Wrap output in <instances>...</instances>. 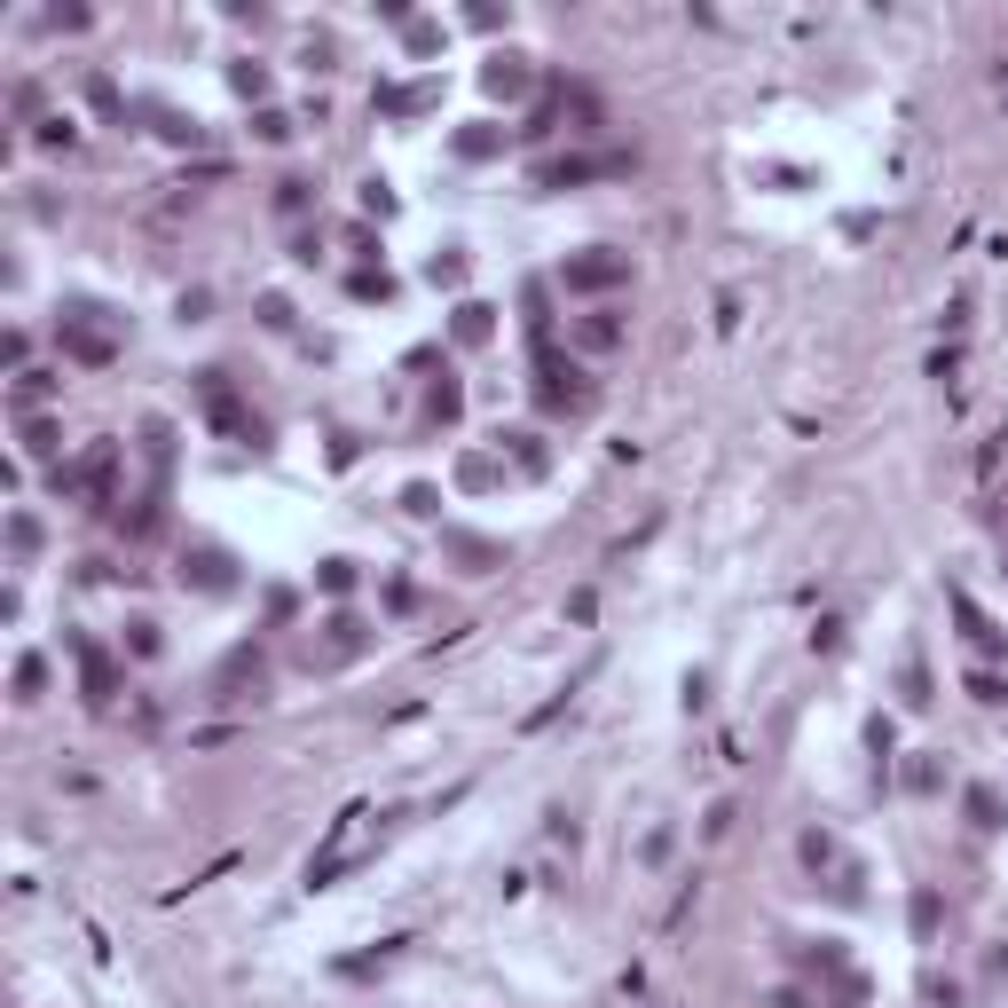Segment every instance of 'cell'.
Returning a JSON list of instances; mask_svg holds the SVG:
<instances>
[{"instance_id": "1", "label": "cell", "mask_w": 1008, "mask_h": 1008, "mask_svg": "<svg viewBox=\"0 0 1008 1008\" xmlns=\"http://www.w3.org/2000/svg\"><path fill=\"white\" fill-rule=\"evenodd\" d=\"M111 474H119V442H87L72 465H56V496H72V504H95V513H111Z\"/></svg>"}, {"instance_id": "2", "label": "cell", "mask_w": 1008, "mask_h": 1008, "mask_svg": "<svg viewBox=\"0 0 1008 1008\" xmlns=\"http://www.w3.org/2000/svg\"><path fill=\"white\" fill-rule=\"evenodd\" d=\"M197 402H206V418L229 433V442H245V450H268V426L245 410V394L229 386V371H197Z\"/></svg>"}, {"instance_id": "3", "label": "cell", "mask_w": 1008, "mask_h": 1008, "mask_svg": "<svg viewBox=\"0 0 1008 1008\" xmlns=\"http://www.w3.org/2000/svg\"><path fill=\"white\" fill-rule=\"evenodd\" d=\"M536 402H544L552 418H576V410H591V379L560 347H536Z\"/></svg>"}, {"instance_id": "4", "label": "cell", "mask_w": 1008, "mask_h": 1008, "mask_svg": "<svg viewBox=\"0 0 1008 1008\" xmlns=\"http://www.w3.org/2000/svg\"><path fill=\"white\" fill-rule=\"evenodd\" d=\"M630 150H567V158H544L536 165V189H583V182H607V174H630Z\"/></svg>"}, {"instance_id": "5", "label": "cell", "mask_w": 1008, "mask_h": 1008, "mask_svg": "<svg viewBox=\"0 0 1008 1008\" xmlns=\"http://www.w3.org/2000/svg\"><path fill=\"white\" fill-rule=\"evenodd\" d=\"M63 647H72V662H79V693H87V710H111V701H119V654L103 647V638H87V630H72Z\"/></svg>"}, {"instance_id": "6", "label": "cell", "mask_w": 1008, "mask_h": 1008, "mask_svg": "<svg viewBox=\"0 0 1008 1008\" xmlns=\"http://www.w3.org/2000/svg\"><path fill=\"white\" fill-rule=\"evenodd\" d=\"M560 284H567V292H615V284H630V253L583 245V253H567V260H560Z\"/></svg>"}, {"instance_id": "7", "label": "cell", "mask_w": 1008, "mask_h": 1008, "mask_svg": "<svg viewBox=\"0 0 1008 1008\" xmlns=\"http://www.w3.org/2000/svg\"><path fill=\"white\" fill-rule=\"evenodd\" d=\"M362 820H371V812H340V820H331L323 851L308 859V890H331V883H340V866H355V851H362Z\"/></svg>"}, {"instance_id": "8", "label": "cell", "mask_w": 1008, "mask_h": 1008, "mask_svg": "<svg viewBox=\"0 0 1008 1008\" xmlns=\"http://www.w3.org/2000/svg\"><path fill=\"white\" fill-rule=\"evenodd\" d=\"M56 340H63V355H72L79 371H111V362H119V331L87 323V308H79V316H63V323H56Z\"/></svg>"}, {"instance_id": "9", "label": "cell", "mask_w": 1008, "mask_h": 1008, "mask_svg": "<svg viewBox=\"0 0 1008 1008\" xmlns=\"http://www.w3.org/2000/svg\"><path fill=\"white\" fill-rule=\"evenodd\" d=\"M182 591H206V599L237 591V560H229L221 544H189L182 552Z\"/></svg>"}, {"instance_id": "10", "label": "cell", "mask_w": 1008, "mask_h": 1008, "mask_svg": "<svg viewBox=\"0 0 1008 1008\" xmlns=\"http://www.w3.org/2000/svg\"><path fill=\"white\" fill-rule=\"evenodd\" d=\"M260 678H268V647H260V638H245V647H229V662L213 669V693L221 701H245Z\"/></svg>"}, {"instance_id": "11", "label": "cell", "mask_w": 1008, "mask_h": 1008, "mask_svg": "<svg viewBox=\"0 0 1008 1008\" xmlns=\"http://www.w3.org/2000/svg\"><path fill=\"white\" fill-rule=\"evenodd\" d=\"M442 552L465 567V576H496V567L513 560V552L496 544V536H474V528H442Z\"/></svg>"}, {"instance_id": "12", "label": "cell", "mask_w": 1008, "mask_h": 1008, "mask_svg": "<svg viewBox=\"0 0 1008 1008\" xmlns=\"http://www.w3.org/2000/svg\"><path fill=\"white\" fill-rule=\"evenodd\" d=\"M362 647H371V623H362V615H331L323 638L308 647V662H355Z\"/></svg>"}, {"instance_id": "13", "label": "cell", "mask_w": 1008, "mask_h": 1008, "mask_svg": "<svg viewBox=\"0 0 1008 1008\" xmlns=\"http://www.w3.org/2000/svg\"><path fill=\"white\" fill-rule=\"evenodd\" d=\"M433 103H442V79H394V87L371 95V111H386V119H418Z\"/></svg>"}, {"instance_id": "14", "label": "cell", "mask_w": 1008, "mask_h": 1008, "mask_svg": "<svg viewBox=\"0 0 1008 1008\" xmlns=\"http://www.w3.org/2000/svg\"><path fill=\"white\" fill-rule=\"evenodd\" d=\"M961 820L978 827V835H1000V827H1008V796H1000L993 780H978V788H961Z\"/></svg>"}, {"instance_id": "15", "label": "cell", "mask_w": 1008, "mask_h": 1008, "mask_svg": "<svg viewBox=\"0 0 1008 1008\" xmlns=\"http://www.w3.org/2000/svg\"><path fill=\"white\" fill-rule=\"evenodd\" d=\"M481 87L504 95V103H520V95L536 87V72H528V56H489V63H481Z\"/></svg>"}, {"instance_id": "16", "label": "cell", "mask_w": 1008, "mask_h": 1008, "mask_svg": "<svg viewBox=\"0 0 1008 1008\" xmlns=\"http://www.w3.org/2000/svg\"><path fill=\"white\" fill-rule=\"evenodd\" d=\"M946 607H954V623H961V638H969V647H978V654H1000V647H1008V638H1000V630L985 623V607H978V599H969V591H954Z\"/></svg>"}, {"instance_id": "17", "label": "cell", "mask_w": 1008, "mask_h": 1008, "mask_svg": "<svg viewBox=\"0 0 1008 1008\" xmlns=\"http://www.w3.org/2000/svg\"><path fill=\"white\" fill-rule=\"evenodd\" d=\"M489 331H496V308H481V299H465V308L450 316V340L457 347H489Z\"/></svg>"}, {"instance_id": "18", "label": "cell", "mask_w": 1008, "mask_h": 1008, "mask_svg": "<svg viewBox=\"0 0 1008 1008\" xmlns=\"http://www.w3.org/2000/svg\"><path fill=\"white\" fill-rule=\"evenodd\" d=\"M576 340H583L591 355H607V347H623V316H615V308H591V316H576Z\"/></svg>"}, {"instance_id": "19", "label": "cell", "mask_w": 1008, "mask_h": 1008, "mask_svg": "<svg viewBox=\"0 0 1008 1008\" xmlns=\"http://www.w3.org/2000/svg\"><path fill=\"white\" fill-rule=\"evenodd\" d=\"M898 693H906V710H930V701H937V693H930V662H922V647L898 662Z\"/></svg>"}, {"instance_id": "20", "label": "cell", "mask_w": 1008, "mask_h": 1008, "mask_svg": "<svg viewBox=\"0 0 1008 1008\" xmlns=\"http://www.w3.org/2000/svg\"><path fill=\"white\" fill-rule=\"evenodd\" d=\"M496 150H504V126H489V119L457 126V158H474V165H481V158H496Z\"/></svg>"}, {"instance_id": "21", "label": "cell", "mask_w": 1008, "mask_h": 1008, "mask_svg": "<svg viewBox=\"0 0 1008 1008\" xmlns=\"http://www.w3.org/2000/svg\"><path fill=\"white\" fill-rule=\"evenodd\" d=\"M496 457H513L520 474H544V465H552V457H544V442H536V433H496Z\"/></svg>"}, {"instance_id": "22", "label": "cell", "mask_w": 1008, "mask_h": 1008, "mask_svg": "<svg viewBox=\"0 0 1008 1008\" xmlns=\"http://www.w3.org/2000/svg\"><path fill=\"white\" fill-rule=\"evenodd\" d=\"M803 969H812V978H844V969H851V954H844V937H820V946L803 954Z\"/></svg>"}, {"instance_id": "23", "label": "cell", "mask_w": 1008, "mask_h": 1008, "mask_svg": "<svg viewBox=\"0 0 1008 1008\" xmlns=\"http://www.w3.org/2000/svg\"><path fill=\"white\" fill-rule=\"evenodd\" d=\"M906 788H914V796H937V788H946V764H937V749H922L914 764H906Z\"/></svg>"}, {"instance_id": "24", "label": "cell", "mask_w": 1008, "mask_h": 1008, "mask_svg": "<svg viewBox=\"0 0 1008 1008\" xmlns=\"http://www.w3.org/2000/svg\"><path fill=\"white\" fill-rule=\"evenodd\" d=\"M457 410H465V386H457V379H433V394H426V418H433V426H450Z\"/></svg>"}, {"instance_id": "25", "label": "cell", "mask_w": 1008, "mask_h": 1008, "mask_svg": "<svg viewBox=\"0 0 1008 1008\" xmlns=\"http://www.w3.org/2000/svg\"><path fill=\"white\" fill-rule=\"evenodd\" d=\"M308 206H316V182H308V174H284V182H276V213H292V221H299Z\"/></svg>"}, {"instance_id": "26", "label": "cell", "mask_w": 1008, "mask_h": 1008, "mask_svg": "<svg viewBox=\"0 0 1008 1008\" xmlns=\"http://www.w3.org/2000/svg\"><path fill=\"white\" fill-rule=\"evenodd\" d=\"M496 474H504V457H457V489H496Z\"/></svg>"}, {"instance_id": "27", "label": "cell", "mask_w": 1008, "mask_h": 1008, "mask_svg": "<svg viewBox=\"0 0 1008 1008\" xmlns=\"http://www.w3.org/2000/svg\"><path fill=\"white\" fill-rule=\"evenodd\" d=\"M158 134H165V143H182V150H197V143H206V126H197V119H182V111H158Z\"/></svg>"}, {"instance_id": "28", "label": "cell", "mask_w": 1008, "mask_h": 1008, "mask_svg": "<svg viewBox=\"0 0 1008 1008\" xmlns=\"http://www.w3.org/2000/svg\"><path fill=\"white\" fill-rule=\"evenodd\" d=\"M347 292H355V299H394V276H386V268H355Z\"/></svg>"}, {"instance_id": "29", "label": "cell", "mask_w": 1008, "mask_h": 1008, "mask_svg": "<svg viewBox=\"0 0 1008 1008\" xmlns=\"http://www.w3.org/2000/svg\"><path fill=\"white\" fill-rule=\"evenodd\" d=\"M9 552H16V560L40 552V520H32V513H9Z\"/></svg>"}, {"instance_id": "30", "label": "cell", "mask_w": 1008, "mask_h": 1008, "mask_svg": "<svg viewBox=\"0 0 1008 1008\" xmlns=\"http://www.w3.org/2000/svg\"><path fill=\"white\" fill-rule=\"evenodd\" d=\"M866 1000H875V985L851 978V969H844V978H835V993H827V1008H866Z\"/></svg>"}, {"instance_id": "31", "label": "cell", "mask_w": 1008, "mask_h": 1008, "mask_svg": "<svg viewBox=\"0 0 1008 1008\" xmlns=\"http://www.w3.org/2000/svg\"><path fill=\"white\" fill-rule=\"evenodd\" d=\"M402 513L433 520V513H442V489H433V481H410V489H402Z\"/></svg>"}, {"instance_id": "32", "label": "cell", "mask_w": 1008, "mask_h": 1008, "mask_svg": "<svg viewBox=\"0 0 1008 1008\" xmlns=\"http://www.w3.org/2000/svg\"><path fill=\"white\" fill-rule=\"evenodd\" d=\"M316 583H323L331 599H347V591H355V560H323V567H316Z\"/></svg>"}, {"instance_id": "33", "label": "cell", "mask_w": 1008, "mask_h": 1008, "mask_svg": "<svg viewBox=\"0 0 1008 1008\" xmlns=\"http://www.w3.org/2000/svg\"><path fill=\"white\" fill-rule=\"evenodd\" d=\"M40 686H48V662L24 654V662H16V701H40Z\"/></svg>"}, {"instance_id": "34", "label": "cell", "mask_w": 1008, "mask_h": 1008, "mask_svg": "<svg viewBox=\"0 0 1008 1008\" xmlns=\"http://www.w3.org/2000/svg\"><path fill=\"white\" fill-rule=\"evenodd\" d=\"M229 87H237L245 103H260V95H268V72H260V63H229Z\"/></svg>"}, {"instance_id": "35", "label": "cell", "mask_w": 1008, "mask_h": 1008, "mask_svg": "<svg viewBox=\"0 0 1008 1008\" xmlns=\"http://www.w3.org/2000/svg\"><path fill=\"white\" fill-rule=\"evenodd\" d=\"M48 394H56L48 371H16V410H32V402H48Z\"/></svg>"}, {"instance_id": "36", "label": "cell", "mask_w": 1008, "mask_h": 1008, "mask_svg": "<svg viewBox=\"0 0 1008 1008\" xmlns=\"http://www.w3.org/2000/svg\"><path fill=\"white\" fill-rule=\"evenodd\" d=\"M914 937H922V946H930V937H937V890H930V883L914 890Z\"/></svg>"}, {"instance_id": "37", "label": "cell", "mask_w": 1008, "mask_h": 1008, "mask_svg": "<svg viewBox=\"0 0 1008 1008\" xmlns=\"http://www.w3.org/2000/svg\"><path fill=\"white\" fill-rule=\"evenodd\" d=\"M969 693H978L985 710H1000V701H1008V678H993V669H969Z\"/></svg>"}, {"instance_id": "38", "label": "cell", "mask_w": 1008, "mask_h": 1008, "mask_svg": "<svg viewBox=\"0 0 1008 1008\" xmlns=\"http://www.w3.org/2000/svg\"><path fill=\"white\" fill-rule=\"evenodd\" d=\"M402 40H410V56H433V48H442V24H418L410 16V24H402Z\"/></svg>"}, {"instance_id": "39", "label": "cell", "mask_w": 1008, "mask_h": 1008, "mask_svg": "<svg viewBox=\"0 0 1008 1008\" xmlns=\"http://www.w3.org/2000/svg\"><path fill=\"white\" fill-rule=\"evenodd\" d=\"M426 276H433V284H465V253H433Z\"/></svg>"}, {"instance_id": "40", "label": "cell", "mask_w": 1008, "mask_h": 1008, "mask_svg": "<svg viewBox=\"0 0 1008 1008\" xmlns=\"http://www.w3.org/2000/svg\"><path fill=\"white\" fill-rule=\"evenodd\" d=\"M260 323L268 331H292V299L284 292H260Z\"/></svg>"}, {"instance_id": "41", "label": "cell", "mask_w": 1008, "mask_h": 1008, "mask_svg": "<svg viewBox=\"0 0 1008 1008\" xmlns=\"http://www.w3.org/2000/svg\"><path fill=\"white\" fill-rule=\"evenodd\" d=\"M24 450L32 457H56V426L48 418H24Z\"/></svg>"}, {"instance_id": "42", "label": "cell", "mask_w": 1008, "mask_h": 1008, "mask_svg": "<svg viewBox=\"0 0 1008 1008\" xmlns=\"http://www.w3.org/2000/svg\"><path fill=\"white\" fill-rule=\"evenodd\" d=\"M803 859H812V866H844V851H835V835H820V827L803 835Z\"/></svg>"}, {"instance_id": "43", "label": "cell", "mask_w": 1008, "mask_h": 1008, "mask_svg": "<svg viewBox=\"0 0 1008 1008\" xmlns=\"http://www.w3.org/2000/svg\"><path fill=\"white\" fill-rule=\"evenodd\" d=\"M126 647H134V654H158V623L134 615V623H126Z\"/></svg>"}, {"instance_id": "44", "label": "cell", "mask_w": 1008, "mask_h": 1008, "mask_svg": "<svg viewBox=\"0 0 1008 1008\" xmlns=\"http://www.w3.org/2000/svg\"><path fill=\"white\" fill-rule=\"evenodd\" d=\"M253 134H260V143H292V119H284V111H260Z\"/></svg>"}, {"instance_id": "45", "label": "cell", "mask_w": 1008, "mask_h": 1008, "mask_svg": "<svg viewBox=\"0 0 1008 1008\" xmlns=\"http://www.w3.org/2000/svg\"><path fill=\"white\" fill-rule=\"evenodd\" d=\"M362 213L386 221V213H394V189H386V182H362Z\"/></svg>"}, {"instance_id": "46", "label": "cell", "mask_w": 1008, "mask_h": 1008, "mask_svg": "<svg viewBox=\"0 0 1008 1008\" xmlns=\"http://www.w3.org/2000/svg\"><path fill=\"white\" fill-rule=\"evenodd\" d=\"M866 749H875V757H890V749H898V733H890V717H866Z\"/></svg>"}, {"instance_id": "47", "label": "cell", "mask_w": 1008, "mask_h": 1008, "mask_svg": "<svg viewBox=\"0 0 1008 1008\" xmlns=\"http://www.w3.org/2000/svg\"><path fill=\"white\" fill-rule=\"evenodd\" d=\"M922 1000H930V1008H954V1000H961V985H954V978H930V985H922Z\"/></svg>"}, {"instance_id": "48", "label": "cell", "mask_w": 1008, "mask_h": 1008, "mask_svg": "<svg viewBox=\"0 0 1008 1008\" xmlns=\"http://www.w3.org/2000/svg\"><path fill=\"white\" fill-rule=\"evenodd\" d=\"M87 103H95V111H111V119H119V87H111V79H87Z\"/></svg>"}]
</instances>
